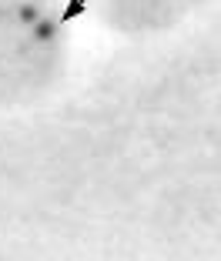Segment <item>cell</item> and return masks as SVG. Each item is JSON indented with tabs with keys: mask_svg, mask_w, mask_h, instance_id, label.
I'll list each match as a JSON object with an SVG mask.
<instances>
[{
	"mask_svg": "<svg viewBox=\"0 0 221 261\" xmlns=\"http://www.w3.org/2000/svg\"><path fill=\"white\" fill-rule=\"evenodd\" d=\"M87 4H91V0H67V7H64L61 14H57V20H61V23H70L74 17H81V14H84V7H87Z\"/></svg>",
	"mask_w": 221,
	"mask_h": 261,
	"instance_id": "obj_2",
	"label": "cell"
},
{
	"mask_svg": "<svg viewBox=\"0 0 221 261\" xmlns=\"http://www.w3.org/2000/svg\"><path fill=\"white\" fill-rule=\"evenodd\" d=\"M40 17H44V14H40L34 4H23V7L17 10V20H20L23 27H31V23H34V20H40Z\"/></svg>",
	"mask_w": 221,
	"mask_h": 261,
	"instance_id": "obj_3",
	"label": "cell"
},
{
	"mask_svg": "<svg viewBox=\"0 0 221 261\" xmlns=\"http://www.w3.org/2000/svg\"><path fill=\"white\" fill-rule=\"evenodd\" d=\"M61 27H64V23L57 20V17H47L44 14L40 20H34L31 27H27V34H31L34 44H51V40L57 37V31H61Z\"/></svg>",
	"mask_w": 221,
	"mask_h": 261,
	"instance_id": "obj_1",
	"label": "cell"
}]
</instances>
